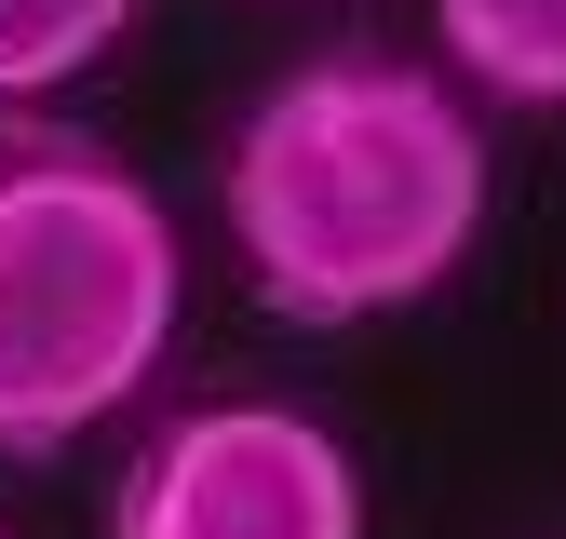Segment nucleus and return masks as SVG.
<instances>
[{"instance_id": "obj_5", "label": "nucleus", "mask_w": 566, "mask_h": 539, "mask_svg": "<svg viewBox=\"0 0 566 539\" xmlns=\"http://www.w3.org/2000/svg\"><path fill=\"white\" fill-rule=\"evenodd\" d=\"M122 28L135 0H0V108H41L54 82H82Z\"/></svg>"}, {"instance_id": "obj_1", "label": "nucleus", "mask_w": 566, "mask_h": 539, "mask_svg": "<svg viewBox=\"0 0 566 539\" xmlns=\"http://www.w3.org/2000/svg\"><path fill=\"white\" fill-rule=\"evenodd\" d=\"M217 216L270 324H391L485 230V121L446 67L324 41L230 121Z\"/></svg>"}, {"instance_id": "obj_2", "label": "nucleus", "mask_w": 566, "mask_h": 539, "mask_svg": "<svg viewBox=\"0 0 566 539\" xmlns=\"http://www.w3.org/2000/svg\"><path fill=\"white\" fill-rule=\"evenodd\" d=\"M176 216L82 121L0 108V458L108 432L176 351Z\"/></svg>"}, {"instance_id": "obj_3", "label": "nucleus", "mask_w": 566, "mask_h": 539, "mask_svg": "<svg viewBox=\"0 0 566 539\" xmlns=\"http://www.w3.org/2000/svg\"><path fill=\"white\" fill-rule=\"evenodd\" d=\"M108 539H365V472L297 404H189L108 486Z\"/></svg>"}, {"instance_id": "obj_4", "label": "nucleus", "mask_w": 566, "mask_h": 539, "mask_svg": "<svg viewBox=\"0 0 566 539\" xmlns=\"http://www.w3.org/2000/svg\"><path fill=\"white\" fill-rule=\"evenodd\" d=\"M446 67L500 108H566V0H432Z\"/></svg>"}]
</instances>
